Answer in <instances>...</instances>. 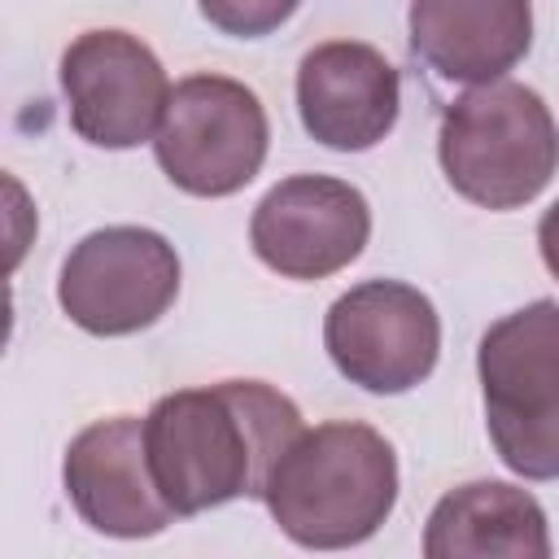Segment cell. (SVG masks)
I'll return each mask as SVG.
<instances>
[{
  "label": "cell",
  "mask_w": 559,
  "mask_h": 559,
  "mask_svg": "<svg viewBox=\"0 0 559 559\" xmlns=\"http://www.w3.org/2000/svg\"><path fill=\"white\" fill-rule=\"evenodd\" d=\"M293 397L262 380L179 389L144 415V450L166 507L201 515L236 498H262L271 467L301 432Z\"/></svg>",
  "instance_id": "obj_1"
},
{
  "label": "cell",
  "mask_w": 559,
  "mask_h": 559,
  "mask_svg": "<svg viewBox=\"0 0 559 559\" xmlns=\"http://www.w3.org/2000/svg\"><path fill=\"white\" fill-rule=\"evenodd\" d=\"M280 533L306 550H345L380 533L397 502V454L358 419L301 428L262 493Z\"/></svg>",
  "instance_id": "obj_2"
},
{
  "label": "cell",
  "mask_w": 559,
  "mask_h": 559,
  "mask_svg": "<svg viewBox=\"0 0 559 559\" xmlns=\"http://www.w3.org/2000/svg\"><path fill=\"white\" fill-rule=\"evenodd\" d=\"M437 157L463 201L520 210L542 197L559 170V127L533 87L493 79L445 105Z\"/></svg>",
  "instance_id": "obj_3"
},
{
  "label": "cell",
  "mask_w": 559,
  "mask_h": 559,
  "mask_svg": "<svg viewBox=\"0 0 559 559\" xmlns=\"http://www.w3.org/2000/svg\"><path fill=\"white\" fill-rule=\"evenodd\" d=\"M476 376L498 459L524 480H559V301L498 319L480 336Z\"/></svg>",
  "instance_id": "obj_4"
},
{
  "label": "cell",
  "mask_w": 559,
  "mask_h": 559,
  "mask_svg": "<svg viewBox=\"0 0 559 559\" xmlns=\"http://www.w3.org/2000/svg\"><path fill=\"white\" fill-rule=\"evenodd\" d=\"M271 122L253 87L227 74H188L170 87L153 135L157 166L188 197H231L266 162Z\"/></svg>",
  "instance_id": "obj_5"
},
{
  "label": "cell",
  "mask_w": 559,
  "mask_h": 559,
  "mask_svg": "<svg viewBox=\"0 0 559 559\" xmlns=\"http://www.w3.org/2000/svg\"><path fill=\"white\" fill-rule=\"evenodd\" d=\"M179 297V253L148 227H100L83 236L57 280L66 319L92 336H131L153 328Z\"/></svg>",
  "instance_id": "obj_6"
},
{
  "label": "cell",
  "mask_w": 559,
  "mask_h": 559,
  "mask_svg": "<svg viewBox=\"0 0 559 559\" xmlns=\"http://www.w3.org/2000/svg\"><path fill=\"white\" fill-rule=\"evenodd\" d=\"M323 345L349 384L389 397L432 376L441 354V319L419 288L402 280H362L332 301Z\"/></svg>",
  "instance_id": "obj_7"
},
{
  "label": "cell",
  "mask_w": 559,
  "mask_h": 559,
  "mask_svg": "<svg viewBox=\"0 0 559 559\" xmlns=\"http://www.w3.org/2000/svg\"><path fill=\"white\" fill-rule=\"evenodd\" d=\"M70 127L96 148H135L157 135L170 83L153 48L127 31H83L61 52Z\"/></svg>",
  "instance_id": "obj_8"
},
{
  "label": "cell",
  "mask_w": 559,
  "mask_h": 559,
  "mask_svg": "<svg viewBox=\"0 0 559 559\" xmlns=\"http://www.w3.org/2000/svg\"><path fill=\"white\" fill-rule=\"evenodd\" d=\"M371 236L367 197L332 175L280 179L249 218V245L284 280H328L349 266Z\"/></svg>",
  "instance_id": "obj_9"
},
{
  "label": "cell",
  "mask_w": 559,
  "mask_h": 559,
  "mask_svg": "<svg viewBox=\"0 0 559 559\" xmlns=\"http://www.w3.org/2000/svg\"><path fill=\"white\" fill-rule=\"evenodd\" d=\"M61 480L79 520L105 537L140 542L157 537L170 520H179L157 493L144 450V419L135 415L87 424L66 450Z\"/></svg>",
  "instance_id": "obj_10"
},
{
  "label": "cell",
  "mask_w": 559,
  "mask_h": 559,
  "mask_svg": "<svg viewBox=\"0 0 559 559\" xmlns=\"http://www.w3.org/2000/svg\"><path fill=\"white\" fill-rule=\"evenodd\" d=\"M402 109V79L393 61L358 39H328L297 66L301 127L336 153L376 148Z\"/></svg>",
  "instance_id": "obj_11"
},
{
  "label": "cell",
  "mask_w": 559,
  "mask_h": 559,
  "mask_svg": "<svg viewBox=\"0 0 559 559\" xmlns=\"http://www.w3.org/2000/svg\"><path fill=\"white\" fill-rule=\"evenodd\" d=\"M411 52L450 83H493L533 44V0H411Z\"/></svg>",
  "instance_id": "obj_12"
},
{
  "label": "cell",
  "mask_w": 559,
  "mask_h": 559,
  "mask_svg": "<svg viewBox=\"0 0 559 559\" xmlns=\"http://www.w3.org/2000/svg\"><path fill=\"white\" fill-rule=\"evenodd\" d=\"M428 559H546L550 524L542 502L511 480L450 489L424 524Z\"/></svg>",
  "instance_id": "obj_13"
},
{
  "label": "cell",
  "mask_w": 559,
  "mask_h": 559,
  "mask_svg": "<svg viewBox=\"0 0 559 559\" xmlns=\"http://www.w3.org/2000/svg\"><path fill=\"white\" fill-rule=\"evenodd\" d=\"M301 0H197L201 17L231 39H262L280 31Z\"/></svg>",
  "instance_id": "obj_14"
},
{
  "label": "cell",
  "mask_w": 559,
  "mask_h": 559,
  "mask_svg": "<svg viewBox=\"0 0 559 559\" xmlns=\"http://www.w3.org/2000/svg\"><path fill=\"white\" fill-rule=\"evenodd\" d=\"M537 249H542V262H546V271L559 280V201L542 214V223H537Z\"/></svg>",
  "instance_id": "obj_15"
}]
</instances>
